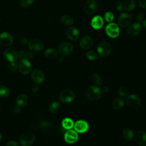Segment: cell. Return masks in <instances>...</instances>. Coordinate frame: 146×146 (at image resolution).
Returning <instances> with one entry per match:
<instances>
[{
    "label": "cell",
    "instance_id": "15",
    "mask_svg": "<svg viewBox=\"0 0 146 146\" xmlns=\"http://www.w3.org/2000/svg\"><path fill=\"white\" fill-rule=\"evenodd\" d=\"M141 32V26L139 23L130 24L127 30V34L130 36H136Z\"/></svg>",
    "mask_w": 146,
    "mask_h": 146
},
{
    "label": "cell",
    "instance_id": "33",
    "mask_svg": "<svg viewBox=\"0 0 146 146\" xmlns=\"http://www.w3.org/2000/svg\"><path fill=\"white\" fill-rule=\"evenodd\" d=\"M86 58L90 60H95L98 58V54L94 51H89L86 53Z\"/></svg>",
    "mask_w": 146,
    "mask_h": 146
},
{
    "label": "cell",
    "instance_id": "14",
    "mask_svg": "<svg viewBox=\"0 0 146 146\" xmlns=\"http://www.w3.org/2000/svg\"><path fill=\"white\" fill-rule=\"evenodd\" d=\"M31 78L35 84H39L44 82L45 76L44 73L41 70L35 69L32 72Z\"/></svg>",
    "mask_w": 146,
    "mask_h": 146
},
{
    "label": "cell",
    "instance_id": "40",
    "mask_svg": "<svg viewBox=\"0 0 146 146\" xmlns=\"http://www.w3.org/2000/svg\"><path fill=\"white\" fill-rule=\"evenodd\" d=\"M6 146H19L18 143L13 140H10L6 143Z\"/></svg>",
    "mask_w": 146,
    "mask_h": 146
},
{
    "label": "cell",
    "instance_id": "22",
    "mask_svg": "<svg viewBox=\"0 0 146 146\" xmlns=\"http://www.w3.org/2000/svg\"><path fill=\"white\" fill-rule=\"evenodd\" d=\"M28 102V98L25 94H20L17 98V105L19 107H23L25 106Z\"/></svg>",
    "mask_w": 146,
    "mask_h": 146
},
{
    "label": "cell",
    "instance_id": "24",
    "mask_svg": "<svg viewBox=\"0 0 146 146\" xmlns=\"http://www.w3.org/2000/svg\"><path fill=\"white\" fill-rule=\"evenodd\" d=\"M44 55L46 58L50 59H52L56 57L58 55V52L54 48H49L44 51Z\"/></svg>",
    "mask_w": 146,
    "mask_h": 146
},
{
    "label": "cell",
    "instance_id": "34",
    "mask_svg": "<svg viewBox=\"0 0 146 146\" xmlns=\"http://www.w3.org/2000/svg\"><path fill=\"white\" fill-rule=\"evenodd\" d=\"M35 0H20L19 5L23 7H26L33 4Z\"/></svg>",
    "mask_w": 146,
    "mask_h": 146
},
{
    "label": "cell",
    "instance_id": "18",
    "mask_svg": "<svg viewBox=\"0 0 146 146\" xmlns=\"http://www.w3.org/2000/svg\"><path fill=\"white\" fill-rule=\"evenodd\" d=\"M93 44V40L89 35L83 36L79 42L80 47L83 50L89 49Z\"/></svg>",
    "mask_w": 146,
    "mask_h": 146
},
{
    "label": "cell",
    "instance_id": "6",
    "mask_svg": "<svg viewBox=\"0 0 146 146\" xmlns=\"http://www.w3.org/2000/svg\"><path fill=\"white\" fill-rule=\"evenodd\" d=\"M106 33L110 38H115L117 37L119 35L120 30L118 26L116 23H110L106 27Z\"/></svg>",
    "mask_w": 146,
    "mask_h": 146
},
{
    "label": "cell",
    "instance_id": "5",
    "mask_svg": "<svg viewBox=\"0 0 146 146\" xmlns=\"http://www.w3.org/2000/svg\"><path fill=\"white\" fill-rule=\"evenodd\" d=\"M18 70L22 74L27 75L31 72L32 70V65L28 59H22L19 63Z\"/></svg>",
    "mask_w": 146,
    "mask_h": 146
},
{
    "label": "cell",
    "instance_id": "37",
    "mask_svg": "<svg viewBox=\"0 0 146 146\" xmlns=\"http://www.w3.org/2000/svg\"><path fill=\"white\" fill-rule=\"evenodd\" d=\"M116 9L119 11H122L124 10L123 3L121 2H117L116 4Z\"/></svg>",
    "mask_w": 146,
    "mask_h": 146
},
{
    "label": "cell",
    "instance_id": "45",
    "mask_svg": "<svg viewBox=\"0 0 146 146\" xmlns=\"http://www.w3.org/2000/svg\"><path fill=\"white\" fill-rule=\"evenodd\" d=\"M19 42L22 43V44H26L28 42V39H27L25 37H22L20 39H19Z\"/></svg>",
    "mask_w": 146,
    "mask_h": 146
},
{
    "label": "cell",
    "instance_id": "35",
    "mask_svg": "<svg viewBox=\"0 0 146 146\" xmlns=\"http://www.w3.org/2000/svg\"><path fill=\"white\" fill-rule=\"evenodd\" d=\"M104 18L106 19V21L108 22H111L114 18V15L113 14V13L111 11H108L106 12L104 14Z\"/></svg>",
    "mask_w": 146,
    "mask_h": 146
},
{
    "label": "cell",
    "instance_id": "9",
    "mask_svg": "<svg viewBox=\"0 0 146 146\" xmlns=\"http://www.w3.org/2000/svg\"><path fill=\"white\" fill-rule=\"evenodd\" d=\"M98 4L95 0H87L84 6V11L88 15L94 14L97 10Z\"/></svg>",
    "mask_w": 146,
    "mask_h": 146
},
{
    "label": "cell",
    "instance_id": "25",
    "mask_svg": "<svg viewBox=\"0 0 146 146\" xmlns=\"http://www.w3.org/2000/svg\"><path fill=\"white\" fill-rule=\"evenodd\" d=\"M123 135L124 139L128 141L132 140L135 137V134H134L133 131L131 129L128 128H125L123 130Z\"/></svg>",
    "mask_w": 146,
    "mask_h": 146
},
{
    "label": "cell",
    "instance_id": "20",
    "mask_svg": "<svg viewBox=\"0 0 146 146\" xmlns=\"http://www.w3.org/2000/svg\"><path fill=\"white\" fill-rule=\"evenodd\" d=\"M79 31L75 27H69L66 31V35L67 37L71 40H76L79 36Z\"/></svg>",
    "mask_w": 146,
    "mask_h": 146
},
{
    "label": "cell",
    "instance_id": "11",
    "mask_svg": "<svg viewBox=\"0 0 146 146\" xmlns=\"http://www.w3.org/2000/svg\"><path fill=\"white\" fill-rule=\"evenodd\" d=\"M78 133L75 130L69 129L67 130L64 136L65 141L68 144H74L78 140Z\"/></svg>",
    "mask_w": 146,
    "mask_h": 146
},
{
    "label": "cell",
    "instance_id": "13",
    "mask_svg": "<svg viewBox=\"0 0 146 146\" xmlns=\"http://www.w3.org/2000/svg\"><path fill=\"white\" fill-rule=\"evenodd\" d=\"M30 50L32 52H38L43 50L44 47L43 43L39 40L33 39L30 40L28 44Z\"/></svg>",
    "mask_w": 146,
    "mask_h": 146
},
{
    "label": "cell",
    "instance_id": "27",
    "mask_svg": "<svg viewBox=\"0 0 146 146\" xmlns=\"http://www.w3.org/2000/svg\"><path fill=\"white\" fill-rule=\"evenodd\" d=\"M124 105V101L122 98H116L115 99L112 103V107L115 110H119Z\"/></svg>",
    "mask_w": 146,
    "mask_h": 146
},
{
    "label": "cell",
    "instance_id": "41",
    "mask_svg": "<svg viewBox=\"0 0 146 146\" xmlns=\"http://www.w3.org/2000/svg\"><path fill=\"white\" fill-rule=\"evenodd\" d=\"M18 56L21 59H26V52L24 51H23V50H21V51H19Z\"/></svg>",
    "mask_w": 146,
    "mask_h": 146
},
{
    "label": "cell",
    "instance_id": "2",
    "mask_svg": "<svg viewBox=\"0 0 146 146\" xmlns=\"http://www.w3.org/2000/svg\"><path fill=\"white\" fill-rule=\"evenodd\" d=\"M75 93L71 90L66 89L59 94V100L63 103H68L72 102L75 98Z\"/></svg>",
    "mask_w": 146,
    "mask_h": 146
},
{
    "label": "cell",
    "instance_id": "3",
    "mask_svg": "<svg viewBox=\"0 0 146 146\" xmlns=\"http://www.w3.org/2000/svg\"><path fill=\"white\" fill-rule=\"evenodd\" d=\"M112 51V47L111 44L106 42L100 43L97 48V51L99 56L102 57L107 56L110 54Z\"/></svg>",
    "mask_w": 146,
    "mask_h": 146
},
{
    "label": "cell",
    "instance_id": "36",
    "mask_svg": "<svg viewBox=\"0 0 146 146\" xmlns=\"http://www.w3.org/2000/svg\"><path fill=\"white\" fill-rule=\"evenodd\" d=\"M118 93L120 96L122 97H125V96H127L128 95V91L125 87H122L119 89Z\"/></svg>",
    "mask_w": 146,
    "mask_h": 146
},
{
    "label": "cell",
    "instance_id": "48",
    "mask_svg": "<svg viewBox=\"0 0 146 146\" xmlns=\"http://www.w3.org/2000/svg\"><path fill=\"white\" fill-rule=\"evenodd\" d=\"M2 136L1 133L0 132V141L2 140Z\"/></svg>",
    "mask_w": 146,
    "mask_h": 146
},
{
    "label": "cell",
    "instance_id": "16",
    "mask_svg": "<svg viewBox=\"0 0 146 146\" xmlns=\"http://www.w3.org/2000/svg\"><path fill=\"white\" fill-rule=\"evenodd\" d=\"M13 42V36L7 33L3 32L0 34V44L4 46H10Z\"/></svg>",
    "mask_w": 146,
    "mask_h": 146
},
{
    "label": "cell",
    "instance_id": "31",
    "mask_svg": "<svg viewBox=\"0 0 146 146\" xmlns=\"http://www.w3.org/2000/svg\"><path fill=\"white\" fill-rule=\"evenodd\" d=\"M10 91L9 89L4 86H0V98H5L9 96Z\"/></svg>",
    "mask_w": 146,
    "mask_h": 146
},
{
    "label": "cell",
    "instance_id": "38",
    "mask_svg": "<svg viewBox=\"0 0 146 146\" xmlns=\"http://www.w3.org/2000/svg\"><path fill=\"white\" fill-rule=\"evenodd\" d=\"M144 19V15L142 13H139L136 17V19L137 21V23H140Z\"/></svg>",
    "mask_w": 146,
    "mask_h": 146
},
{
    "label": "cell",
    "instance_id": "30",
    "mask_svg": "<svg viewBox=\"0 0 146 146\" xmlns=\"http://www.w3.org/2000/svg\"><path fill=\"white\" fill-rule=\"evenodd\" d=\"M48 109L50 112L56 113L60 109V103L57 101L53 102L50 104Z\"/></svg>",
    "mask_w": 146,
    "mask_h": 146
},
{
    "label": "cell",
    "instance_id": "10",
    "mask_svg": "<svg viewBox=\"0 0 146 146\" xmlns=\"http://www.w3.org/2000/svg\"><path fill=\"white\" fill-rule=\"evenodd\" d=\"M74 130L77 133H83L86 132L88 128H89V125L88 123L83 120H79L74 123Z\"/></svg>",
    "mask_w": 146,
    "mask_h": 146
},
{
    "label": "cell",
    "instance_id": "39",
    "mask_svg": "<svg viewBox=\"0 0 146 146\" xmlns=\"http://www.w3.org/2000/svg\"><path fill=\"white\" fill-rule=\"evenodd\" d=\"M9 68L11 71H16L18 68V67L15 62H11L9 66Z\"/></svg>",
    "mask_w": 146,
    "mask_h": 146
},
{
    "label": "cell",
    "instance_id": "1",
    "mask_svg": "<svg viewBox=\"0 0 146 146\" xmlns=\"http://www.w3.org/2000/svg\"><path fill=\"white\" fill-rule=\"evenodd\" d=\"M101 88L96 85H92L87 88L86 90V95L87 98L93 101H96L98 100L102 95Z\"/></svg>",
    "mask_w": 146,
    "mask_h": 146
},
{
    "label": "cell",
    "instance_id": "44",
    "mask_svg": "<svg viewBox=\"0 0 146 146\" xmlns=\"http://www.w3.org/2000/svg\"><path fill=\"white\" fill-rule=\"evenodd\" d=\"M38 90H39V87H38V84H34V85L32 86V87H31V90H32V91L34 92H37V91H38Z\"/></svg>",
    "mask_w": 146,
    "mask_h": 146
},
{
    "label": "cell",
    "instance_id": "17",
    "mask_svg": "<svg viewBox=\"0 0 146 146\" xmlns=\"http://www.w3.org/2000/svg\"><path fill=\"white\" fill-rule=\"evenodd\" d=\"M4 58L9 62H14L18 59L17 52L13 48H7L3 52Z\"/></svg>",
    "mask_w": 146,
    "mask_h": 146
},
{
    "label": "cell",
    "instance_id": "43",
    "mask_svg": "<svg viewBox=\"0 0 146 146\" xmlns=\"http://www.w3.org/2000/svg\"><path fill=\"white\" fill-rule=\"evenodd\" d=\"M34 57V54L32 51H28L26 52V59H32Z\"/></svg>",
    "mask_w": 146,
    "mask_h": 146
},
{
    "label": "cell",
    "instance_id": "26",
    "mask_svg": "<svg viewBox=\"0 0 146 146\" xmlns=\"http://www.w3.org/2000/svg\"><path fill=\"white\" fill-rule=\"evenodd\" d=\"M124 9H125L127 11H132L135 6L136 3L134 0H126L125 2L123 4Z\"/></svg>",
    "mask_w": 146,
    "mask_h": 146
},
{
    "label": "cell",
    "instance_id": "8",
    "mask_svg": "<svg viewBox=\"0 0 146 146\" xmlns=\"http://www.w3.org/2000/svg\"><path fill=\"white\" fill-rule=\"evenodd\" d=\"M74 50L72 44L69 42H64L60 43L58 47V51L59 54L63 56L70 55Z\"/></svg>",
    "mask_w": 146,
    "mask_h": 146
},
{
    "label": "cell",
    "instance_id": "23",
    "mask_svg": "<svg viewBox=\"0 0 146 146\" xmlns=\"http://www.w3.org/2000/svg\"><path fill=\"white\" fill-rule=\"evenodd\" d=\"M62 125L64 129L66 130L71 129L74 125V123L72 119L69 117L64 118L62 121Z\"/></svg>",
    "mask_w": 146,
    "mask_h": 146
},
{
    "label": "cell",
    "instance_id": "4",
    "mask_svg": "<svg viewBox=\"0 0 146 146\" xmlns=\"http://www.w3.org/2000/svg\"><path fill=\"white\" fill-rule=\"evenodd\" d=\"M125 103L129 107L131 108H137L140 106L141 100L137 95L131 94L127 96Z\"/></svg>",
    "mask_w": 146,
    "mask_h": 146
},
{
    "label": "cell",
    "instance_id": "42",
    "mask_svg": "<svg viewBox=\"0 0 146 146\" xmlns=\"http://www.w3.org/2000/svg\"><path fill=\"white\" fill-rule=\"evenodd\" d=\"M139 6L144 9H146V0H139Z\"/></svg>",
    "mask_w": 146,
    "mask_h": 146
},
{
    "label": "cell",
    "instance_id": "29",
    "mask_svg": "<svg viewBox=\"0 0 146 146\" xmlns=\"http://www.w3.org/2000/svg\"><path fill=\"white\" fill-rule=\"evenodd\" d=\"M91 81L96 86H100L103 83V79L102 76L98 74H94L91 76Z\"/></svg>",
    "mask_w": 146,
    "mask_h": 146
},
{
    "label": "cell",
    "instance_id": "12",
    "mask_svg": "<svg viewBox=\"0 0 146 146\" xmlns=\"http://www.w3.org/2000/svg\"><path fill=\"white\" fill-rule=\"evenodd\" d=\"M132 21V16L128 13H121L118 19L119 25L123 27H127L129 26Z\"/></svg>",
    "mask_w": 146,
    "mask_h": 146
},
{
    "label": "cell",
    "instance_id": "7",
    "mask_svg": "<svg viewBox=\"0 0 146 146\" xmlns=\"http://www.w3.org/2000/svg\"><path fill=\"white\" fill-rule=\"evenodd\" d=\"M35 141V136L31 132H25L20 138V143L22 146H30Z\"/></svg>",
    "mask_w": 146,
    "mask_h": 146
},
{
    "label": "cell",
    "instance_id": "21",
    "mask_svg": "<svg viewBox=\"0 0 146 146\" xmlns=\"http://www.w3.org/2000/svg\"><path fill=\"white\" fill-rule=\"evenodd\" d=\"M91 24L92 27L95 29V30H99L100 29L103 25H104V21L102 18V17L100 15H96L91 20Z\"/></svg>",
    "mask_w": 146,
    "mask_h": 146
},
{
    "label": "cell",
    "instance_id": "46",
    "mask_svg": "<svg viewBox=\"0 0 146 146\" xmlns=\"http://www.w3.org/2000/svg\"><path fill=\"white\" fill-rule=\"evenodd\" d=\"M101 90H102V92H107L108 91V87H106V86H104L102 88H101Z\"/></svg>",
    "mask_w": 146,
    "mask_h": 146
},
{
    "label": "cell",
    "instance_id": "47",
    "mask_svg": "<svg viewBox=\"0 0 146 146\" xmlns=\"http://www.w3.org/2000/svg\"><path fill=\"white\" fill-rule=\"evenodd\" d=\"M143 26L144 27V29H146V19L143 22Z\"/></svg>",
    "mask_w": 146,
    "mask_h": 146
},
{
    "label": "cell",
    "instance_id": "32",
    "mask_svg": "<svg viewBox=\"0 0 146 146\" xmlns=\"http://www.w3.org/2000/svg\"><path fill=\"white\" fill-rule=\"evenodd\" d=\"M51 123L47 120H43L39 123L40 128L43 130H48L51 127Z\"/></svg>",
    "mask_w": 146,
    "mask_h": 146
},
{
    "label": "cell",
    "instance_id": "28",
    "mask_svg": "<svg viewBox=\"0 0 146 146\" xmlns=\"http://www.w3.org/2000/svg\"><path fill=\"white\" fill-rule=\"evenodd\" d=\"M60 21H61L62 23L65 26H71L74 22V19L72 18V17L70 15H63L61 18Z\"/></svg>",
    "mask_w": 146,
    "mask_h": 146
},
{
    "label": "cell",
    "instance_id": "19",
    "mask_svg": "<svg viewBox=\"0 0 146 146\" xmlns=\"http://www.w3.org/2000/svg\"><path fill=\"white\" fill-rule=\"evenodd\" d=\"M134 137L137 145L146 146V132L143 131H139L135 134Z\"/></svg>",
    "mask_w": 146,
    "mask_h": 146
}]
</instances>
